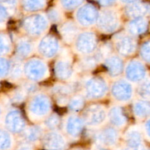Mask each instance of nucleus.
<instances>
[{"mask_svg": "<svg viewBox=\"0 0 150 150\" xmlns=\"http://www.w3.org/2000/svg\"><path fill=\"white\" fill-rule=\"evenodd\" d=\"M144 56L147 59V60L150 61V43H149L146 46H145L144 49Z\"/></svg>", "mask_w": 150, "mask_h": 150, "instance_id": "obj_1", "label": "nucleus"}, {"mask_svg": "<svg viewBox=\"0 0 150 150\" xmlns=\"http://www.w3.org/2000/svg\"><path fill=\"white\" fill-rule=\"evenodd\" d=\"M146 129H147V133H148V135L150 136V122H149L148 125H147Z\"/></svg>", "mask_w": 150, "mask_h": 150, "instance_id": "obj_2", "label": "nucleus"}, {"mask_svg": "<svg viewBox=\"0 0 150 150\" xmlns=\"http://www.w3.org/2000/svg\"><path fill=\"white\" fill-rule=\"evenodd\" d=\"M135 150H145V149H144V148H143V147L140 146H139L138 147H137L136 149H135Z\"/></svg>", "mask_w": 150, "mask_h": 150, "instance_id": "obj_3", "label": "nucleus"}]
</instances>
